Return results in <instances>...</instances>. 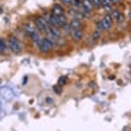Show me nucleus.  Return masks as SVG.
<instances>
[{
  "label": "nucleus",
  "instance_id": "f257e3e1",
  "mask_svg": "<svg viewBox=\"0 0 131 131\" xmlns=\"http://www.w3.org/2000/svg\"><path fill=\"white\" fill-rule=\"evenodd\" d=\"M35 44L37 45V48L39 49V51L41 52H48L50 49L54 48V45H55V42L51 41L49 37H41L38 41L35 42Z\"/></svg>",
  "mask_w": 131,
  "mask_h": 131
},
{
  "label": "nucleus",
  "instance_id": "f03ea898",
  "mask_svg": "<svg viewBox=\"0 0 131 131\" xmlns=\"http://www.w3.org/2000/svg\"><path fill=\"white\" fill-rule=\"evenodd\" d=\"M8 48L12 50V51L14 52V54H19L21 50V44L20 42L18 41L17 38L14 37V36H11V37H8Z\"/></svg>",
  "mask_w": 131,
  "mask_h": 131
},
{
  "label": "nucleus",
  "instance_id": "7ed1b4c3",
  "mask_svg": "<svg viewBox=\"0 0 131 131\" xmlns=\"http://www.w3.org/2000/svg\"><path fill=\"white\" fill-rule=\"evenodd\" d=\"M35 25H36V28L39 32L42 34H45V32H48V24H47V21L43 19V17H36L35 19Z\"/></svg>",
  "mask_w": 131,
  "mask_h": 131
},
{
  "label": "nucleus",
  "instance_id": "20e7f679",
  "mask_svg": "<svg viewBox=\"0 0 131 131\" xmlns=\"http://www.w3.org/2000/svg\"><path fill=\"white\" fill-rule=\"evenodd\" d=\"M101 21H103L104 29H105V30H110L111 26H112V17H111L110 14H106V16L101 19Z\"/></svg>",
  "mask_w": 131,
  "mask_h": 131
},
{
  "label": "nucleus",
  "instance_id": "39448f33",
  "mask_svg": "<svg viewBox=\"0 0 131 131\" xmlns=\"http://www.w3.org/2000/svg\"><path fill=\"white\" fill-rule=\"evenodd\" d=\"M111 17L113 18L116 21H118V23L123 21V14H122L118 10H113V11H112V12H111Z\"/></svg>",
  "mask_w": 131,
  "mask_h": 131
},
{
  "label": "nucleus",
  "instance_id": "423d86ee",
  "mask_svg": "<svg viewBox=\"0 0 131 131\" xmlns=\"http://www.w3.org/2000/svg\"><path fill=\"white\" fill-rule=\"evenodd\" d=\"M51 13L56 14V16H63V8L61 5H59V4H55L54 5V7H52V11H51Z\"/></svg>",
  "mask_w": 131,
  "mask_h": 131
},
{
  "label": "nucleus",
  "instance_id": "0eeeda50",
  "mask_svg": "<svg viewBox=\"0 0 131 131\" xmlns=\"http://www.w3.org/2000/svg\"><path fill=\"white\" fill-rule=\"evenodd\" d=\"M72 36H73V39L78 42V41H80V39H82V31H81V30H73Z\"/></svg>",
  "mask_w": 131,
  "mask_h": 131
},
{
  "label": "nucleus",
  "instance_id": "6e6552de",
  "mask_svg": "<svg viewBox=\"0 0 131 131\" xmlns=\"http://www.w3.org/2000/svg\"><path fill=\"white\" fill-rule=\"evenodd\" d=\"M70 26H72L73 30H80V26H81V21H80V19H72V21H70Z\"/></svg>",
  "mask_w": 131,
  "mask_h": 131
},
{
  "label": "nucleus",
  "instance_id": "1a4fd4ad",
  "mask_svg": "<svg viewBox=\"0 0 131 131\" xmlns=\"http://www.w3.org/2000/svg\"><path fill=\"white\" fill-rule=\"evenodd\" d=\"M7 47H8V43H6V42H5V39H4V38H1V39H0V50H1V54L6 52Z\"/></svg>",
  "mask_w": 131,
  "mask_h": 131
},
{
  "label": "nucleus",
  "instance_id": "9d476101",
  "mask_svg": "<svg viewBox=\"0 0 131 131\" xmlns=\"http://www.w3.org/2000/svg\"><path fill=\"white\" fill-rule=\"evenodd\" d=\"M82 6L86 7L87 10L91 12V11L93 10V6H94V5H93V3H92V1H90V0H83V1H82Z\"/></svg>",
  "mask_w": 131,
  "mask_h": 131
},
{
  "label": "nucleus",
  "instance_id": "9b49d317",
  "mask_svg": "<svg viewBox=\"0 0 131 131\" xmlns=\"http://www.w3.org/2000/svg\"><path fill=\"white\" fill-rule=\"evenodd\" d=\"M95 28H97L95 30H97V31H100V32L103 31V30H105V29H104V25H103V21H101V20H98V21H97V25H95Z\"/></svg>",
  "mask_w": 131,
  "mask_h": 131
},
{
  "label": "nucleus",
  "instance_id": "f8f14e48",
  "mask_svg": "<svg viewBox=\"0 0 131 131\" xmlns=\"http://www.w3.org/2000/svg\"><path fill=\"white\" fill-rule=\"evenodd\" d=\"M111 3H113V0H101V5L104 6H110Z\"/></svg>",
  "mask_w": 131,
  "mask_h": 131
},
{
  "label": "nucleus",
  "instance_id": "ddd939ff",
  "mask_svg": "<svg viewBox=\"0 0 131 131\" xmlns=\"http://www.w3.org/2000/svg\"><path fill=\"white\" fill-rule=\"evenodd\" d=\"M66 81H67V78H66V76H63V78H60V79H59V86H62Z\"/></svg>",
  "mask_w": 131,
  "mask_h": 131
},
{
  "label": "nucleus",
  "instance_id": "4468645a",
  "mask_svg": "<svg viewBox=\"0 0 131 131\" xmlns=\"http://www.w3.org/2000/svg\"><path fill=\"white\" fill-rule=\"evenodd\" d=\"M99 36H100V31H97V30H95V32H94V35H93V38L97 39V38H99Z\"/></svg>",
  "mask_w": 131,
  "mask_h": 131
},
{
  "label": "nucleus",
  "instance_id": "2eb2a0df",
  "mask_svg": "<svg viewBox=\"0 0 131 131\" xmlns=\"http://www.w3.org/2000/svg\"><path fill=\"white\" fill-rule=\"evenodd\" d=\"M62 3L66 4V5H69V4H73V3H74V0H62Z\"/></svg>",
  "mask_w": 131,
  "mask_h": 131
},
{
  "label": "nucleus",
  "instance_id": "dca6fc26",
  "mask_svg": "<svg viewBox=\"0 0 131 131\" xmlns=\"http://www.w3.org/2000/svg\"><path fill=\"white\" fill-rule=\"evenodd\" d=\"M54 91H55L56 93H60V90L57 88V87H54Z\"/></svg>",
  "mask_w": 131,
  "mask_h": 131
},
{
  "label": "nucleus",
  "instance_id": "f3484780",
  "mask_svg": "<svg viewBox=\"0 0 131 131\" xmlns=\"http://www.w3.org/2000/svg\"><path fill=\"white\" fill-rule=\"evenodd\" d=\"M118 1H121V0H113V3H118Z\"/></svg>",
  "mask_w": 131,
  "mask_h": 131
},
{
  "label": "nucleus",
  "instance_id": "a211bd4d",
  "mask_svg": "<svg viewBox=\"0 0 131 131\" xmlns=\"http://www.w3.org/2000/svg\"><path fill=\"white\" fill-rule=\"evenodd\" d=\"M100 1H101V0H100Z\"/></svg>",
  "mask_w": 131,
  "mask_h": 131
}]
</instances>
